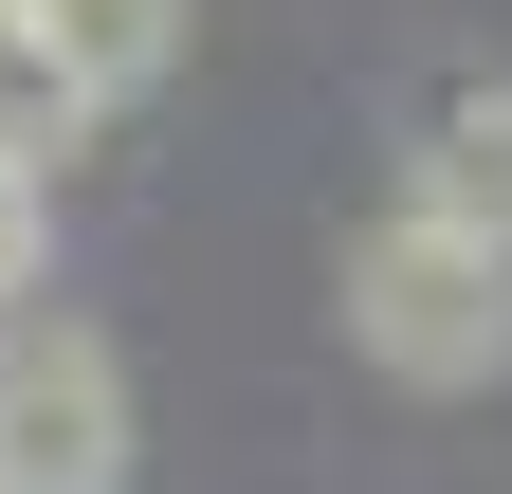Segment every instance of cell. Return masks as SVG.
<instances>
[{
  "instance_id": "obj_1",
  "label": "cell",
  "mask_w": 512,
  "mask_h": 494,
  "mask_svg": "<svg viewBox=\"0 0 512 494\" xmlns=\"http://www.w3.org/2000/svg\"><path fill=\"white\" fill-rule=\"evenodd\" d=\"M348 348L384 366V385H421V403L512 385V257L458 238V220H421V202H384L348 238Z\"/></svg>"
},
{
  "instance_id": "obj_2",
  "label": "cell",
  "mask_w": 512,
  "mask_h": 494,
  "mask_svg": "<svg viewBox=\"0 0 512 494\" xmlns=\"http://www.w3.org/2000/svg\"><path fill=\"white\" fill-rule=\"evenodd\" d=\"M147 458V403H128V348L92 312H0V494H128Z\"/></svg>"
},
{
  "instance_id": "obj_3",
  "label": "cell",
  "mask_w": 512,
  "mask_h": 494,
  "mask_svg": "<svg viewBox=\"0 0 512 494\" xmlns=\"http://www.w3.org/2000/svg\"><path fill=\"white\" fill-rule=\"evenodd\" d=\"M403 202L512 257V74H458V92H421V129H403Z\"/></svg>"
},
{
  "instance_id": "obj_4",
  "label": "cell",
  "mask_w": 512,
  "mask_h": 494,
  "mask_svg": "<svg viewBox=\"0 0 512 494\" xmlns=\"http://www.w3.org/2000/svg\"><path fill=\"white\" fill-rule=\"evenodd\" d=\"M37 37H55V74L92 110H147L183 74V37H202V0H37Z\"/></svg>"
},
{
  "instance_id": "obj_5",
  "label": "cell",
  "mask_w": 512,
  "mask_h": 494,
  "mask_svg": "<svg viewBox=\"0 0 512 494\" xmlns=\"http://www.w3.org/2000/svg\"><path fill=\"white\" fill-rule=\"evenodd\" d=\"M110 129V110L74 92V74H55V37H37V0H0V147H19V165H74Z\"/></svg>"
},
{
  "instance_id": "obj_6",
  "label": "cell",
  "mask_w": 512,
  "mask_h": 494,
  "mask_svg": "<svg viewBox=\"0 0 512 494\" xmlns=\"http://www.w3.org/2000/svg\"><path fill=\"white\" fill-rule=\"evenodd\" d=\"M37 293H55V165L0 147V312H37Z\"/></svg>"
}]
</instances>
